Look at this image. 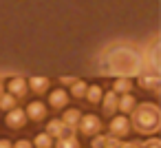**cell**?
<instances>
[{
	"label": "cell",
	"instance_id": "d4e9b609",
	"mask_svg": "<svg viewBox=\"0 0 161 148\" xmlns=\"http://www.w3.org/2000/svg\"><path fill=\"white\" fill-rule=\"evenodd\" d=\"M119 148H141V144L139 141H121Z\"/></svg>",
	"mask_w": 161,
	"mask_h": 148
},
{
	"label": "cell",
	"instance_id": "d6986e66",
	"mask_svg": "<svg viewBox=\"0 0 161 148\" xmlns=\"http://www.w3.org/2000/svg\"><path fill=\"white\" fill-rule=\"evenodd\" d=\"M18 104V97L11 95V93H0V111H11L16 108Z\"/></svg>",
	"mask_w": 161,
	"mask_h": 148
},
{
	"label": "cell",
	"instance_id": "e0dca14e",
	"mask_svg": "<svg viewBox=\"0 0 161 148\" xmlns=\"http://www.w3.org/2000/svg\"><path fill=\"white\" fill-rule=\"evenodd\" d=\"M113 91L117 95H124V93H130L132 91V80L130 77H115V84H113Z\"/></svg>",
	"mask_w": 161,
	"mask_h": 148
},
{
	"label": "cell",
	"instance_id": "4316f807",
	"mask_svg": "<svg viewBox=\"0 0 161 148\" xmlns=\"http://www.w3.org/2000/svg\"><path fill=\"white\" fill-rule=\"evenodd\" d=\"M60 82H62V84H64V86H71V84H73V82H75V77H62V80H60Z\"/></svg>",
	"mask_w": 161,
	"mask_h": 148
},
{
	"label": "cell",
	"instance_id": "277c9868",
	"mask_svg": "<svg viewBox=\"0 0 161 148\" xmlns=\"http://www.w3.org/2000/svg\"><path fill=\"white\" fill-rule=\"evenodd\" d=\"M77 130H80L82 135H86V137H95V135L102 133V119H99L97 115H93V113L82 115V119H80V124H77Z\"/></svg>",
	"mask_w": 161,
	"mask_h": 148
},
{
	"label": "cell",
	"instance_id": "9c48e42d",
	"mask_svg": "<svg viewBox=\"0 0 161 148\" xmlns=\"http://www.w3.org/2000/svg\"><path fill=\"white\" fill-rule=\"evenodd\" d=\"M27 86L31 93H47L49 86H51V80L44 77V75H33L31 80H27Z\"/></svg>",
	"mask_w": 161,
	"mask_h": 148
},
{
	"label": "cell",
	"instance_id": "7402d4cb",
	"mask_svg": "<svg viewBox=\"0 0 161 148\" xmlns=\"http://www.w3.org/2000/svg\"><path fill=\"white\" fill-rule=\"evenodd\" d=\"M119 146H121V139H117V137H113V135H106L104 148H119Z\"/></svg>",
	"mask_w": 161,
	"mask_h": 148
},
{
	"label": "cell",
	"instance_id": "ac0fdd59",
	"mask_svg": "<svg viewBox=\"0 0 161 148\" xmlns=\"http://www.w3.org/2000/svg\"><path fill=\"white\" fill-rule=\"evenodd\" d=\"M31 144H33V148H53V137L49 133H38Z\"/></svg>",
	"mask_w": 161,
	"mask_h": 148
},
{
	"label": "cell",
	"instance_id": "3957f363",
	"mask_svg": "<svg viewBox=\"0 0 161 148\" xmlns=\"http://www.w3.org/2000/svg\"><path fill=\"white\" fill-rule=\"evenodd\" d=\"M141 66L143 71H150L152 75H159V40L154 38L148 47L141 51Z\"/></svg>",
	"mask_w": 161,
	"mask_h": 148
},
{
	"label": "cell",
	"instance_id": "9a60e30c",
	"mask_svg": "<svg viewBox=\"0 0 161 148\" xmlns=\"http://www.w3.org/2000/svg\"><path fill=\"white\" fill-rule=\"evenodd\" d=\"M44 133H49L51 137H55V139H58V137H62V135H66V133H71V130L64 126V122H62V119H49V122H47V130H44Z\"/></svg>",
	"mask_w": 161,
	"mask_h": 148
},
{
	"label": "cell",
	"instance_id": "7c38bea8",
	"mask_svg": "<svg viewBox=\"0 0 161 148\" xmlns=\"http://www.w3.org/2000/svg\"><path fill=\"white\" fill-rule=\"evenodd\" d=\"M137 82H139V86L141 88H148V91H152V93H157L159 91V86H161V77L159 75H152V73H148V75H137Z\"/></svg>",
	"mask_w": 161,
	"mask_h": 148
},
{
	"label": "cell",
	"instance_id": "8992f818",
	"mask_svg": "<svg viewBox=\"0 0 161 148\" xmlns=\"http://www.w3.org/2000/svg\"><path fill=\"white\" fill-rule=\"evenodd\" d=\"M5 122H7V126L9 128H25V124H27V113L22 111V108H11V111H7V117H5Z\"/></svg>",
	"mask_w": 161,
	"mask_h": 148
},
{
	"label": "cell",
	"instance_id": "7a4b0ae2",
	"mask_svg": "<svg viewBox=\"0 0 161 148\" xmlns=\"http://www.w3.org/2000/svg\"><path fill=\"white\" fill-rule=\"evenodd\" d=\"M130 128H135L141 135H154L161 126V111L154 102L137 104L130 113Z\"/></svg>",
	"mask_w": 161,
	"mask_h": 148
},
{
	"label": "cell",
	"instance_id": "603a6c76",
	"mask_svg": "<svg viewBox=\"0 0 161 148\" xmlns=\"http://www.w3.org/2000/svg\"><path fill=\"white\" fill-rule=\"evenodd\" d=\"M104 144H106V135H95L93 137V148H104Z\"/></svg>",
	"mask_w": 161,
	"mask_h": 148
},
{
	"label": "cell",
	"instance_id": "ba28073f",
	"mask_svg": "<svg viewBox=\"0 0 161 148\" xmlns=\"http://www.w3.org/2000/svg\"><path fill=\"white\" fill-rule=\"evenodd\" d=\"M49 106L51 108H66L69 106V91L64 88H55L49 93Z\"/></svg>",
	"mask_w": 161,
	"mask_h": 148
},
{
	"label": "cell",
	"instance_id": "ffe728a7",
	"mask_svg": "<svg viewBox=\"0 0 161 148\" xmlns=\"http://www.w3.org/2000/svg\"><path fill=\"white\" fill-rule=\"evenodd\" d=\"M86 88H88V84H86L84 80H75V82L71 84V91H69V95H73V97L82 100V97L86 95Z\"/></svg>",
	"mask_w": 161,
	"mask_h": 148
},
{
	"label": "cell",
	"instance_id": "cb8c5ba5",
	"mask_svg": "<svg viewBox=\"0 0 161 148\" xmlns=\"http://www.w3.org/2000/svg\"><path fill=\"white\" fill-rule=\"evenodd\" d=\"M14 148H33V144H31L29 139H18V141L14 144Z\"/></svg>",
	"mask_w": 161,
	"mask_h": 148
},
{
	"label": "cell",
	"instance_id": "5b68a950",
	"mask_svg": "<svg viewBox=\"0 0 161 148\" xmlns=\"http://www.w3.org/2000/svg\"><path fill=\"white\" fill-rule=\"evenodd\" d=\"M108 128H110V135L117 137V139L126 137V135L132 130V128H130V119H128V115H115V117L110 119Z\"/></svg>",
	"mask_w": 161,
	"mask_h": 148
},
{
	"label": "cell",
	"instance_id": "5bb4252c",
	"mask_svg": "<svg viewBox=\"0 0 161 148\" xmlns=\"http://www.w3.org/2000/svg\"><path fill=\"white\" fill-rule=\"evenodd\" d=\"M117 97H119V95H117L115 91H108V93L102 95V102H99V104L104 106V113H106V115H115V113H117Z\"/></svg>",
	"mask_w": 161,
	"mask_h": 148
},
{
	"label": "cell",
	"instance_id": "8fae6325",
	"mask_svg": "<svg viewBox=\"0 0 161 148\" xmlns=\"http://www.w3.org/2000/svg\"><path fill=\"white\" fill-rule=\"evenodd\" d=\"M80 119H82L80 108H66V111H64V115H62V122H64V126H66L71 133H75V130H77Z\"/></svg>",
	"mask_w": 161,
	"mask_h": 148
},
{
	"label": "cell",
	"instance_id": "4fadbf2b",
	"mask_svg": "<svg viewBox=\"0 0 161 148\" xmlns=\"http://www.w3.org/2000/svg\"><path fill=\"white\" fill-rule=\"evenodd\" d=\"M135 106H137V100L132 93H124L117 97V111H121V115H130Z\"/></svg>",
	"mask_w": 161,
	"mask_h": 148
},
{
	"label": "cell",
	"instance_id": "6da1fadb",
	"mask_svg": "<svg viewBox=\"0 0 161 148\" xmlns=\"http://www.w3.org/2000/svg\"><path fill=\"white\" fill-rule=\"evenodd\" d=\"M97 71L115 77H137L143 73L141 51L126 42H110L97 53Z\"/></svg>",
	"mask_w": 161,
	"mask_h": 148
},
{
	"label": "cell",
	"instance_id": "52a82bcc",
	"mask_svg": "<svg viewBox=\"0 0 161 148\" xmlns=\"http://www.w3.org/2000/svg\"><path fill=\"white\" fill-rule=\"evenodd\" d=\"M25 113H27V119H33V122H42L44 117H47V104H42L40 100H33L27 108H25Z\"/></svg>",
	"mask_w": 161,
	"mask_h": 148
},
{
	"label": "cell",
	"instance_id": "30bf717a",
	"mask_svg": "<svg viewBox=\"0 0 161 148\" xmlns=\"http://www.w3.org/2000/svg\"><path fill=\"white\" fill-rule=\"evenodd\" d=\"M7 88H9V93L11 95H16V97H25L27 93H29V86H27V80L25 77H11L9 80V84H7Z\"/></svg>",
	"mask_w": 161,
	"mask_h": 148
},
{
	"label": "cell",
	"instance_id": "2e32d148",
	"mask_svg": "<svg viewBox=\"0 0 161 148\" xmlns=\"http://www.w3.org/2000/svg\"><path fill=\"white\" fill-rule=\"evenodd\" d=\"M55 148H82V144L75 137V133H66V135L55 139Z\"/></svg>",
	"mask_w": 161,
	"mask_h": 148
},
{
	"label": "cell",
	"instance_id": "83f0119b",
	"mask_svg": "<svg viewBox=\"0 0 161 148\" xmlns=\"http://www.w3.org/2000/svg\"><path fill=\"white\" fill-rule=\"evenodd\" d=\"M0 93H3V86H0Z\"/></svg>",
	"mask_w": 161,
	"mask_h": 148
},
{
	"label": "cell",
	"instance_id": "44dd1931",
	"mask_svg": "<svg viewBox=\"0 0 161 148\" xmlns=\"http://www.w3.org/2000/svg\"><path fill=\"white\" fill-rule=\"evenodd\" d=\"M102 95H104L102 86L93 84V86H88V88H86V95H84V97H86L91 104H99V102H102Z\"/></svg>",
	"mask_w": 161,
	"mask_h": 148
},
{
	"label": "cell",
	"instance_id": "484cf974",
	"mask_svg": "<svg viewBox=\"0 0 161 148\" xmlns=\"http://www.w3.org/2000/svg\"><path fill=\"white\" fill-rule=\"evenodd\" d=\"M0 148H14V144L9 139H0Z\"/></svg>",
	"mask_w": 161,
	"mask_h": 148
}]
</instances>
